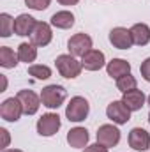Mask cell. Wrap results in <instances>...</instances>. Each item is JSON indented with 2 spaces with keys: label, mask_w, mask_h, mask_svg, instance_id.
Segmentation results:
<instances>
[{
  "label": "cell",
  "mask_w": 150,
  "mask_h": 152,
  "mask_svg": "<svg viewBox=\"0 0 150 152\" xmlns=\"http://www.w3.org/2000/svg\"><path fill=\"white\" fill-rule=\"evenodd\" d=\"M104 64H106L104 53L99 50H90L88 53H85L81 57V66L87 71H99L101 67H104Z\"/></svg>",
  "instance_id": "7c38bea8"
},
{
  "label": "cell",
  "mask_w": 150,
  "mask_h": 152,
  "mask_svg": "<svg viewBox=\"0 0 150 152\" xmlns=\"http://www.w3.org/2000/svg\"><path fill=\"white\" fill-rule=\"evenodd\" d=\"M4 152H23V151H20V149H5Z\"/></svg>",
  "instance_id": "f546056e"
},
{
  "label": "cell",
  "mask_w": 150,
  "mask_h": 152,
  "mask_svg": "<svg viewBox=\"0 0 150 152\" xmlns=\"http://www.w3.org/2000/svg\"><path fill=\"white\" fill-rule=\"evenodd\" d=\"M149 104H150V96H149Z\"/></svg>",
  "instance_id": "4dcf8cb0"
},
{
  "label": "cell",
  "mask_w": 150,
  "mask_h": 152,
  "mask_svg": "<svg viewBox=\"0 0 150 152\" xmlns=\"http://www.w3.org/2000/svg\"><path fill=\"white\" fill-rule=\"evenodd\" d=\"M23 113V106L18 97H9L0 104V117L7 122H16Z\"/></svg>",
  "instance_id": "5b68a950"
},
{
  "label": "cell",
  "mask_w": 150,
  "mask_h": 152,
  "mask_svg": "<svg viewBox=\"0 0 150 152\" xmlns=\"http://www.w3.org/2000/svg\"><path fill=\"white\" fill-rule=\"evenodd\" d=\"M106 71H108V76L118 80L120 76H125L131 73V64L124 58H113L111 62H108Z\"/></svg>",
  "instance_id": "e0dca14e"
},
{
  "label": "cell",
  "mask_w": 150,
  "mask_h": 152,
  "mask_svg": "<svg viewBox=\"0 0 150 152\" xmlns=\"http://www.w3.org/2000/svg\"><path fill=\"white\" fill-rule=\"evenodd\" d=\"M0 134L4 136V147H7V143H9V133H7V129H0Z\"/></svg>",
  "instance_id": "83f0119b"
},
{
  "label": "cell",
  "mask_w": 150,
  "mask_h": 152,
  "mask_svg": "<svg viewBox=\"0 0 150 152\" xmlns=\"http://www.w3.org/2000/svg\"><path fill=\"white\" fill-rule=\"evenodd\" d=\"M16 97L20 99V103H21V106H23V113L25 115L37 113L39 106H41V103H42L41 97H39L37 94H34L32 90H20Z\"/></svg>",
  "instance_id": "30bf717a"
},
{
  "label": "cell",
  "mask_w": 150,
  "mask_h": 152,
  "mask_svg": "<svg viewBox=\"0 0 150 152\" xmlns=\"http://www.w3.org/2000/svg\"><path fill=\"white\" fill-rule=\"evenodd\" d=\"M12 32H14V20L7 12H2L0 14V36L9 37Z\"/></svg>",
  "instance_id": "603a6c76"
},
{
  "label": "cell",
  "mask_w": 150,
  "mask_h": 152,
  "mask_svg": "<svg viewBox=\"0 0 150 152\" xmlns=\"http://www.w3.org/2000/svg\"><path fill=\"white\" fill-rule=\"evenodd\" d=\"M90 112V104L85 97L81 96H76L69 101L67 108H66V117L69 122H81L87 118V115Z\"/></svg>",
  "instance_id": "3957f363"
},
{
  "label": "cell",
  "mask_w": 150,
  "mask_h": 152,
  "mask_svg": "<svg viewBox=\"0 0 150 152\" xmlns=\"http://www.w3.org/2000/svg\"><path fill=\"white\" fill-rule=\"evenodd\" d=\"M62 122L57 113H44L37 120V133L41 136H53L60 129Z\"/></svg>",
  "instance_id": "8992f818"
},
{
  "label": "cell",
  "mask_w": 150,
  "mask_h": 152,
  "mask_svg": "<svg viewBox=\"0 0 150 152\" xmlns=\"http://www.w3.org/2000/svg\"><path fill=\"white\" fill-rule=\"evenodd\" d=\"M106 115H108L110 120H113L118 126L127 124L131 120V110L124 104V101H113V103H110L108 108H106Z\"/></svg>",
  "instance_id": "52a82bcc"
},
{
  "label": "cell",
  "mask_w": 150,
  "mask_h": 152,
  "mask_svg": "<svg viewBox=\"0 0 150 152\" xmlns=\"http://www.w3.org/2000/svg\"><path fill=\"white\" fill-rule=\"evenodd\" d=\"M58 4H62V5H76L79 0H57Z\"/></svg>",
  "instance_id": "f1b7e54d"
},
{
  "label": "cell",
  "mask_w": 150,
  "mask_h": 152,
  "mask_svg": "<svg viewBox=\"0 0 150 152\" xmlns=\"http://www.w3.org/2000/svg\"><path fill=\"white\" fill-rule=\"evenodd\" d=\"M18 58L25 64H30L37 58V48L32 42H21L18 46Z\"/></svg>",
  "instance_id": "ffe728a7"
},
{
  "label": "cell",
  "mask_w": 150,
  "mask_h": 152,
  "mask_svg": "<svg viewBox=\"0 0 150 152\" xmlns=\"http://www.w3.org/2000/svg\"><path fill=\"white\" fill-rule=\"evenodd\" d=\"M97 142L104 147H115L120 142V131L113 124H104L97 129Z\"/></svg>",
  "instance_id": "ba28073f"
},
{
  "label": "cell",
  "mask_w": 150,
  "mask_h": 152,
  "mask_svg": "<svg viewBox=\"0 0 150 152\" xmlns=\"http://www.w3.org/2000/svg\"><path fill=\"white\" fill-rule=\"evenodd\" d=\"M28 75L37 78V80H48L51 76V69L48 66H39V64H36V66H30L28 67Z\"/></svg>",
  "instance_id": "cb8c5ba5"
},
{
  "label": "cell",
  "mask_w": 150,
  "mask_h": 152,
  "mask_svg": "<svg viewBox=\"0 0 150 152\" xmlns=\"http://www.w3.org/2000/svg\"><path fill=\"white\" fill-rule=\"evenodd\" d=\"M131 36H133L134 44L145 46V44L150 42V27L147 23H136V25H133V28H131Z\"/></svg>",
  "instance_id": "ac0fdd59"
},
{
  "label": "cell",
  "mask_w": 150,
  "mask_h": 152,
  "mask_svg": "<svg viewBox=\"0 0 150 152\" xmlns=\"http://www.w3.org/2000/svg\"><path fill=\"white\" fill-rule=\"evenodd\" d=\"M129 145L134 151H140V152L147 151L150 147V134L141 127L131 129V133H129Z\"/></svg>",
  "instance_id": "4fadbf2b"
},
{
  "label": "cell",
  "mask_w": 150,
  "mask_h": 152,
  "mask_svg": "<svg viewBox=\"0 0 150 152\" xmlns=\"http://www.w3.org/2000/svg\"><path fill=\"white\" fill-rule=\"evenodd\" d=\"M55 66H57V71L60 73V76L69 78V80L79 76L81 69H83L81 62H78L76 57H73V55H58L55 60Z\"/></svg>",
  "instance_id": "7a4b0ae2"
},
{
  "label": "cell",
  "mask_w": 150,
  "mask_h": 152,
  "mask_svg": "<svg viewBox=\"0 0 150 152\" xmlns=\"http://www.w3.org/2000/svg\"><path fill=\"white\" fill-rule=\"evenodd\" d=\"M149 122H150V113H149Z\"/></svg>",
  "instance_id": "1f68e13d"
},
{
  "label": "cell",
  "mask_w": 150,
  "mask_h": 152,
  "mask_svg": "<svg viewBox=\"0 0 150 152\" xmlns=\"http://www.w3.org/2000/svg\"><path fill=\"white\" fill-rule=\"evenodd\" d=\"M51 25L57 27V28H62V30H67L74 25V16L73 12L69 11H58L51 16Z\"/></svg>",
  "instance_id": "d6986e66"
},
{
  "label": "cell",
  "mask_w": 150,
  "mask_h": 152,
  "mask_svg": "<svg viewBox=\"0 0 150 152\" xmlns=\"http://www.w3.org/2000/svg\"><path fill=\"white\" fill-rule=\"evenodd\" d=\"M67 50H69V55H73V57H83L85 53H88L92 50V37L83 32L74 34L67 41Z\"/></svg>",
  "instance_id": "277c9868"
},
{
  "label": "cell",
  "mask_w": 150,
  "mask_h": 152,
  "mask_svg": "<svg viewBox=\"0 0 150 152\" xmlns=\"http://www.w3.org/2000/svg\"><path fill=\"white\" fill-rule=\"evenodd\" d=\"M53 39V32H51V27L44 21H37L32 34H30V42L36 44V46H48Z\"/></svg>",
  "instance_id": "9c48e42d"
},
{
  "label": "cell",
  "mask_w": 150,
  "mask_h": 152,
  "mask_svg": "<svg viewBox=\"0 0 150 152\" xmlns=\"http://www.w3.org/2000/svg\"><path fill=\"white\" fill-rule=\"evenodd\" d=\"M18 53H14V50H11L9 46H0V66L5 69H12L18 66Z\"/></svg>",
  "instance_id": "44dd1931"
},
{
  "label": "cell",
  "mask_w": 150,
  "mask_h": 152,
  "mask_svg": "<svg viewBox=\"0 0 150 152\" xmlns=\"http://www.w3.org/2000/svg\"><path fill=\"white\" fill-rule=\"evenodd\" d=\"M136 85H138V81H136L134 76H131V73L125 75V76H120V78L117 80V88H118L122 94H125V92H129V90H134Z\"/></svg>",
  "instance_id": "7402d4cb"
},
{
  "label": "cell",
  "mask_w": 150,
  "mask_h": 152,
  "mask_svg": "<svg viewBox=\"0 0 150 152\" xmlns=\"http://www.w3.org/2000/svg\"><path fill=\"white\" fill-rule=\"evenodd\" d=\"M140 71H141V76H143L147 81H150V57H149V58H145V60L141 62Z\"/></svg>",
  "instance_id": "484cf974"
},
{
  "label": "cell",
  "mask_w": 150,
  "mask_h": 152,
  "mask_svg": "<svg viewBox=\"0 0 150 152\" xmlns=\"http://www.w3.org/2000/svg\"><path fill=\"white\" fill-rule=\"evenodd\" d=\"M67 97V90L62 87V85H48L42 88L41 92V101H42V106L50 108V110H55V108H60L64 104Z\"/></svg>",
  "instance_id": "6da1fadb"
},
{
  "label": "cell",
  "mask_w": 150,
  "mask_h": 152,
  "mask_svg": "<svg viewBox=\"0 0 150 152\" xmlns=\"http://www.w3.org/2000/svg\"><path fill=\"white\" fill-rule=\"evenodd\" d=\"M36 20L30 14H20L14 20V34L16 36H30L34 27H36Z\"/></svg>",
  "instance_id": "9a60e30c"
},
{
  "label": "cell",
  "mask_w": 150,
  "mask_h": 152,
  "mask_svg": "<svg viewBox=\"0 0 150 152\" xmlns=\"http://www.w3.org/2000/svg\"><path fill=\"white\" fill-rule=\"evenodd\" d=\"M50 2L51 0H25V4L30 9H34V11H44V9H48L50 7Z\"/></svg>",
  "instance_id": "d4e9b609"
},
{
  "label": "cell",
  "mask_w": 150,
  "mask_h": 152,
  "mask_svg": "<svg viewBox=\"0 0 150 152\" xmlns=\"http://www.w3.org/2000/svg\"><path fill=\"white\" fill-rule=\"evenodd\" d=\"M145 99H147V97H145L143 90H138V88L125 92V94H124V97H122L124 104H125L131 112H138V110H141V108H143V104H145Z\"/></svg>",
  "instance_id": "5bb4252c"
},
{
  "label": "cell",
  "mask_w": 150,
  "mask_h": 152,
  "mask_svg": "<svg viewBox=\"0 0 150 152\" xmlns=\"http://www.w3.org/2000/svg\"><path fill=\"white\" fill-rule=\"evenodd\" d=\"M83 152H108V147H104V145H101V143L97 142V143H94V145H87Z\"/></svg>",
  "instance_id": "4316f807"
},
{
  "label": "cell",
  "mask_w": 150,
  "mask_h": 152,
  "mask_svg": "<svg viewBox=\"0 0 150 152\" xmlns=\"http://www.w3.org/2000/svg\"><path fill=\"white\" fill-rule=\"evenodd\" d=\"M67 143L74 149H83L88 143V131L85 127H74L67 133Z\"/></svg>",
  "instance_id": "2e32d148"
},
{
  "label": "cell",
  "mask_w": 150,
  "mask_h": 152,
  "mask_svg": "<svg viewBox=\"0 0 150 152\" xmlns=\"http://www.w3.org/2000/svg\"><path fill=\"white\" fill-rule=\"evenodd\" d=\"M110 42L115 48H118V50H129L134 44L131 30H127L124 27H117V28H113L110 32Z\"/></svg>",
  "instance_id": "8fae6325"
}]
</instances>
